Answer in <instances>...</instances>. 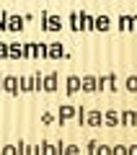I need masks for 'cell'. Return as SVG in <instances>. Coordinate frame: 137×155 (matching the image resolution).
<instances>
[{"mask_svg": "<svg viewBox=\"0 0 137 155\" xmlns=\"http://www.w3.org/2000/svg\"><path fill=\"white\" fill-rule=\"evenodd\" d=\"M78 83H80L78 78H70V91H78Z\"/></svg>", "mask_w": 137, "mask_h": 155, "instance_id": "277c9868", "label": "cell"}, {"mask_svg": "<svg viewBox=\"0 0 137 155\" xmlns=\"http://www.w3.org/2000/svg\"><path fill=\"white\" fill-rule=\"evenodd\" d=\"M127 88H129V91H137V78H129V80H127Z\"/></svg>", "mask_w": 137, "mask_h": 155, "instance_id": "3957f363", "label": "cell"}, {"mask_svg": "<svg viewBox=\"0 0 137 155\" xmlns=\"http://www.w3.org/2000/svg\"><path fill=\"white\" fill-rule=\"evenodd\" d=\"M114 155H127V150H124V147H116V150H114Z\"/></svg>", "mask_w": 137, "mask_h": 155, "instance_id": "8992f818", "label": "cell"}, {"mask_svg": "<svg viewBox=\"0 0 137 155\" xmlns=\"http://www.w3.org/2000/svg\"><path fill=\"white\" fill-rule=\"evenodd\" d=\"M96 155H109V150H106V147H99V150H96Z\"/></svg>", "mask_w": 137, "mask_h": 155, "instance_id": "5b68a950", "label": "cell"}, {"mask_svg": "<svg viewBox=\"0 0 137 155\" xmlns=\"http://www.w3.org/2000/svg\"><path fill=\"white\" fill-rule=\"evenodd\" d=\"M88 122L93 124V127H99V122H101V114H96V111H93V114L88 116Z\"/></svg>", "mask_w": 137, "mask_h": 155, "instance_id": "6da1fadb", "label": "cell"}, {"mask_svg": "<svg viewBox=\"0 0 137 155\" xmlns=\"http://www.w3.org/2000/svg\"><path fill=\"white\" fill-rule=\"evenodd\" d=\"M83 88H85V91H93V78H85V80H83Z\"/></svg>", "mask_w": 137, "mask_h": 155, "instance_id": "7a4b0ae2", "label": "cell"}, {"mask_svg": "<svg viewBox=\"0 0 137 155\" xmlns=\"http://www.w3.org/2000/svg\"><path fill=\"white\" fill-rule=\"evenodd\" d=\"M127 155H137V145H135V147H132V150H129V153H127Z\"/></svg>", "mask_w": 137, "mask_h": 155, "instance_id": "52a82bcc", "label": "cell"}]
</instances>
